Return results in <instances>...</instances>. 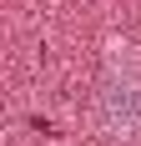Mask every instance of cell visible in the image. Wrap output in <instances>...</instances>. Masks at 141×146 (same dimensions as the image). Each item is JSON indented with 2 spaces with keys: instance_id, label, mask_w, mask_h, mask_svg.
I'll return each mask as SVG.
<instances>
[{
  "instance_id": "cell-1",
  "label": "cell",
  "mask_w": 141,
  "mask_h": 146,
  "mask_svg": "<svg viewBox=\"0 0 141 146\" xmlns=\"http://www.w3.org/2000/svg\"><path fill=\"white\" fill-rule=\"evenodd\" d=\"M116 56L101 76V91H96V121L111 141H141V66L126 56L131 45H111Z\"/></svg>"
}]
</instances>
